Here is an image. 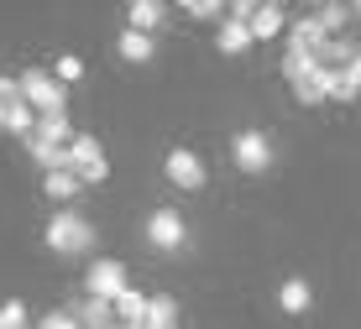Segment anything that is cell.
I'll return each instance as SVG.
<instances>
[{
	"label": "cell",
	"instance_id": "1",
	"mask_svg": "<svg viewBox=\"0 0 361 329\" xmlns=\"http://www.w3.org/2000/svg\"><path fill=\"white\" fill-rule=\"evenodd\" d=\"M42 235H47V246H53L58 256H84V251L94 246V225L84 220V214H73V209H58Z\"/></svg>",
	"mask_w": 361,
	"mask_h": 329
},
{
	"label": "cell",
	"instance_id": "2",
	"mask_svg": "<svg viewBox=\"0 0 361 329\" xmlns=\"http://www.w3.org/2000/svg\"><path fill=\"white\" fill-rule=\"evenodd\" d=\"M21 99H27L37 116H63L68 89H63V84H58L47 68H27V73H21Z\"/></svg>",
	"mask_w": 361,
	"mask_h": 329
},
{
	"label": "cell",
	"instance_id": "3",
	"mask_svg": "<svg viewBox=\"0 0 361 329\" xmlns=\"http://www.w3.org/2000/svg\"><path fill=\"white\" fill-rule=\"evenodd\" d=\"M231 151H235V168H241V173H267L272 168V142L262 131H241L231 142Z\"/></svg>",
	"mask_w": 361,
	"mask_h": 329
},
{
	"label": "cell",
	"instance_id": "4",
	"mask_svg": "<svg viewBox=\"0 0 361 329\" xmlns=\"http://www.w3.org/2000/svg\"><path fill=\"white\" fill-rule=\"evenodd\" d=\"M126 267H121L116 256H99L94 267H90V298H105V303H116L121 293H126Z\"/></svg>",
	"mask_w": 361,
	"mask_h": 329
},
{
	"label": "cell",
	"instance_id": "5",
	"mask_svg": "<svg viewBox=\"0 0 361 329\" xmlns=\"http://www.w3.org/2000/svg\"><path fill=\"white\" fill-rule=\"evenodd\" d=\"M73 173H79V183H84V188L110 178V162H105V151H99L94 136H79V142H73Z\"/></svg>",
	"mask_w": 361,
	"mask_h": 329
},
{
	"label": "cell",
	"instance_id": "6",
	"mask_svg": "<svg viewBox=\"0 0 361 329\" xmlns=\"http://www.w3.org/2000/svg\"><path fill=\"white\" fill-rule=\"evenodd\" d=\"M183 235H189V225H183L178 209H152V220H147V240H152L157 251H178Z\"/></svg>",
	"mask_w": 361,
	"mask_h": 329
},
{
	"label": "cell",
	"instance_id": "7",
	"mask_svg": "<svg viewBox=\"0 0 361 329\" xmlns=\"http://www.w3.org/2000/svg\"><path fill=\"white\" fill-rule=\"evenodd\" d=\"M163 173H168L178 188H204V162H199L189 147H173L168 162H163Z\"/></svg>",
	"mask_w": 361,
	"mask_h": 329
},
{
	"label": "cell",
	"instance_id": "8",
	"mask_svg": "<svg viewBox=\"0 0 361 329\" xmlns=\"http://www.w3.org/2000/svg\"><path fill=\"white\" fill-rule=\"evenodd\" d=\"M246 27H252V37H257V42H272V37H278L283 27H288V11L267 0V6H257V11H252V21H246Z\"/></svg>",
	"mask_w": 361,
	"mask_h": 329
},
{
	"label": "cell",
	"instance_id": "9",
	"mask_svg": "<svg viewBox=\"0 0 361 329\" xmlns=\"http://www.w3.org/2000/svg\"><path fill=\"white\" fill-rule=\"evenodd\" d=\"M0 131H11V136H27L37 131V110L27 105V99H16V105H0Z\"/></svg>",
	"mask_w": 361,
	"mask_h": 329
},
{
	"label": "cell",
	"instance_id": "10",
	"mask_svg": "<svg viewBox=\"0 0 361 329\" xmlns=\"http://www.w3.org/2000/svg\"><path fill=\"white\" fill-rule=\"evenodd\" d=\"M37 142H47V147H73L79 136H73V125H68V116H37Z\"/></svg>",
	"mask_w": 361,
	"mask_h": 329
},
{
	"label": "cell",
	"instance_id": "11",
	"mask_svg": "<svg viewBox=\"0 0 361 329\" xmlns=\"http://www.w3.org/2000/svg\"><path fill=\"white\" fill-rule=\"evenodd\" d=\"M215 42H220V53H231V58H235V53H246L257 37H252V27H246V21L226 16V21H220V37H215Z\"/></svg>",
	"mask_w": 361,
	"mask_h": 329
},
{
	"label": "cell",
	"instance_id": "12",
	"mask_svg": "<svg viewBox=\"0 0 361 329\" xmlns=\"http://www.w3.org/2000/svg\"><path fill=\"white\" fill-rule=\"evenodd\" d=\"M73 319H79V329H116V324H121V319H116V303H105V298H90Z\"/></svg>",
	"mask_w": 361,
	"mask_h": 329
},
{
	"label": "cell",
	"instance_id": "13",
	"mask_svg": "<svg viewBox=\"0 0 361 329\" xmlns=\"http://www.w3.org/2000/svg\"><path fill=\"white\" fill-rule=\"evenodd\" d=\"M314 73H319V58L288 47V58H283V79H288V89H293V84H304V79H314Z\"/></svg>",
	"mask_w": 361,
	"mask_h": 329
},
{
	"label": "cell",
	"instance_id": "14",
	"mask_svg": "<svg viewBox=\"0 0 361 329\" xmlns=\"http://www.w3.org/2000/svg\"><path fill=\"white\" fill-rule=\"evenodd\" d=\"M126 16H131V32H147V37H152V27L168 16V6H163V0H131Z\"/></svg>",
	"mask_w": 361,
	"mask_h": 329
},
{
	"label": "cell",
	"instance_id": "15",
	"mask_svg": "<svg viewBox=\"0 0 361 329\" xmlns=\"http://www.w3.org/2000/svg\"><path fill=\"white\" fill-rule=\"evenodd\" d=\"M147 309H152V298L136 293V287H126V293L116 298V319L121 324H147Z\"/></svg>",
	"mask_w": 361,
	"mask_h": 329
},
{
	"label": "cell",
	"instance_id": "16",
	"mask_svg": "<svg viewBox=\"0 0 361 329\" xmlns=\"http://www.w3.org/2000/svg\"><path fill=\"white\" fill-rule=\"evenodd\" d=\"M278 303H283V314H309L314 293H309L304 277H288V283H283V293H278Z\"/></svg>",
	"mask_w": 361,
	"mask_h": 329
},
{
	"label": "cell",
	"instance_id": "17",
	"mask_svg": "<svg viewBox=\"0 0 361 329\" xmlns=\"http://www.w3.org/2000/svg\"><path fill=\"white\" fill-rule=\"evenodd\" d=\"M121 58H126V63H152V37H147V32H121Z\"/></svg>",
	"mask_w": 361,
	"mask_h": 329
},
{
	"label": "cell",
	"instance_id": "18",
	"mask_svg": "<svg viewBox=\"0 0 361 329\" xmlns=\"http://www.w3.org/2000/svg\"><path fill=\"white\" fill-rule=\"evenodd\" d=\"M147 329H178V298L157 293L152 309H147Z\"/></svg>",
	"mask_w": 361,
	"mask_h": 329
},
{
	"label": "cell",
	"instance_id": "19",
	"mask_svg": "<svg viewBox=\"0 0 361 329\" xmlns=\"http://www.w3.org/2000/svg\"><path fill=\"white\" fill-rule=\"evenodd\" d=\"M79 188H84V183H79V173H47L42 194H47V199H58V204H68V199L79 194Z\"/></svg>",
	"mask_w": 361,
	"mask_h": 329
},
{
	"label": "cell",
	"instance_id": "20",
	"mask_svg": "<svg viewBox=\"0 0 361 329\" xmlns=\"http://www.w3.org/2000/svg\"><path fill=\"white\" fill-rule=\"evenodd\" d=\"M0 329H27V303H21V298L0 303Z\"/></svg>",
	"mask_w": 361,
	"mask_h": 329
},
{
	"label": "cell",
	"instance_id": "21",
	"mask_svg": "<svg viewBox=\"0 0 361 329\" xmlns=\"http://www.w3.org/2000/svg\"><path fill=\"white\" fill-rule=\"evenodd\" d=\"M53 79H58V84H73V79H84V63L73 58V53H63V58L53 63Z\"/></svg>",
	"mask_w": 361,
	"mask_h": 329
},
{
	"label": "cell",
	"instance_id": "22",
	"mask_svg": "<svg viewBox=\"0 0 361 329\" xmlns=\"http://www.w3.org/2000/svg\"><path fill=\"white\" fill-rule=\"evenodd\" d=\"M37 329H79V319H73V314H42Z\"/></svg>",
	"mask_w": 361,
	"mask_h": 329
},
{
	"label": "cell",
	"instance_id": "23",
	"mask_svg": "<svg viewBox=\"0 0 361 329\" xmlns=\"http://www.w3.org/2000/svg\"><path fill=\"white\" fill-rule=\"evenodd\" d=\"M183 11H189V16H199V21H215V16H220V6H215V0H189Z\"/></svg>",
	"mask_w": 361,
	"mask_h": 329
},
{
	"label": "cell",
	"instance_id": "24",
	"mask_svg": "<svg viewBox=\"0 0 361 329\" xmlns=\"http://www.w3.org/2000/svg\"><path fill=\"white\" fill-rule=\"evenodd\" d=\"M21 99V79H6V73H0V105H16Z\"/></svg>",
	"mask_w": 361,
	"mask_h": 329
}]
</instances>
